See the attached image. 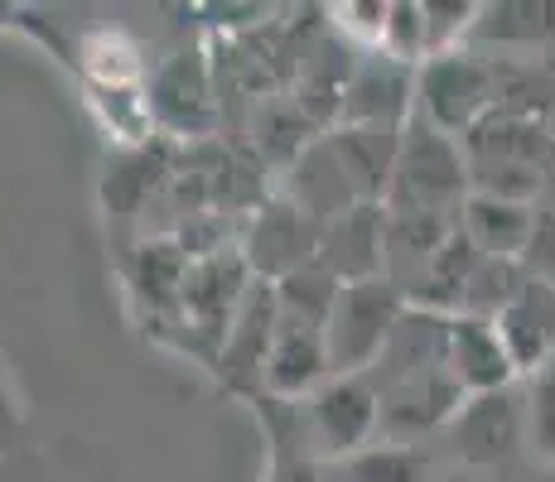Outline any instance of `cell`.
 <instances>
[{
	"label": "cell",
	"instance_id": "obj_1",
	"mask_svg": "<svg viewBox=\"0 0 555 482\" xmlns=\"http://www.w3.org/2000/svg\"><path fill=\"white\" fill-rule=\"evenodd\" d=\"M468 198V159L454 135L435 131L430 121L411 112L401 126L397 165H391V184L382 208L391 212H435V218H459Z\"/></svg>",
	"mask_w": 555,
	"mask_h": 482
},
{
	"label": "cell",
	"instance_id": "obj_2",
	"mask_svg": "<svg viewBox=\"0 0 555 482\" xmlns=\"http://www.w3.org/2000/svg\"><path fill=\"white\" fill-rule=\"evenodd\" d=\"M401 314H405V295L387 275L338 285L328 324H324V348H328L334 377H367L372 362L382 357V348L397 334Z\"/></svg>",
	"mask_w": 555,
	"mask_h": 482
},
{
	"label": "cell",
	"instance_id": "obj_3",
	"mask_svg": "<svg viewBox=\"0 0 555 482\" xmlns=\"http://www.w3.org/2000/svg\"><path fill=\"white\" fill-rule=\"evenodd\" d=\"M498 88L503 82L488 58L468 49L440 53V58H425L415 68V116L430 121L435 131L464 141L498 112Z\"/></svg>",
	"mask_w": 555,
	"mask_h": 482
},
{
	"label": "cell",
	"instance_id": "obj_4",
	"mask_svg": "<svg viewBox=\"0 0 555 482\" xmlns=\"http://www.w3.org/2000/svg\"><path fill=\"white\" fill-rule=\"evenodd\" d=\"M440 434L450 439L459 468L503 473L527 444V391H521V381L488 395H468Z\"/></svg>",
	"mask_w": 555,
	"mask_h": 482
},
{
	"label": "cell",
	"instance_id": "obj_5",
	"mask_svg": "<svg viewBox=\"0 0 555 482\" xmlns=\"http://www.w3.org/2000/svg\"><path fill=\"white\" fill-rule=\"evenodd\" d=\"M300 411L319 464H344L382 439V401L367 377H328L305 395Z\"/></svg>",
	"mask_w": 555,
	"mask_h": 482
},
{
	"label": "cell",
	"instance_id": "obj_6",
	"mask_svg": "<svg viewBox=\"0 0 555 482\" xmlns=\"http://www.w3.org/2000/svg\"><path fill=\"white\" fill-rule=\"evenodd\" d=\"M314 246H319V222L309 218L305 208H295L285 193L266 198L261 208L251 212L247 237H242V261H247L251 281H285V275L314 265Z\"/></svg>",
	"mask_w": 555,
	"mask_h": 482
},
{
	"label": "cell",
	"instance_id": "obj_7",
	"mask_svg": "<svg viewBox=\"0 0 555 482\" xmlns=\"http://www.w3.org/2000/svg\"><path fill=\"white\" fill-rule=\"evenodd\" d=\"M271 338H275V295L266 281H251L237 318H232L218 342V357H212L222 386L237 391L242 401L261 395V367H266V352H271Z\"/></svg>",
	"mask_w": 555,
	"mask_h": 482
},
{
	"label": "cell",
	"instance_id": "obj_8",
	"mask_svg": "<svg viewBox=\"0 0 555 482\" xmlns=\"http://www.w3.org/2000/svg\"><path fill=\"white\" fill-rule=\"evenodd\" d=\"M382 261H387V212H382V203L348 208L319 227L314 265L334 275L338 285L372 281V275H382Z\"/></svg>",
	"mask_w": 555,
	"mask_h": 482
},
{
	"label": "cell",
	"instance_id": "obj_9",
	"mask_svg": "<svg viewBox=\"0 0 555 482\" xmlns=\"http://www.w3.org/2000/svg\"><path fill=\"white\" fill-rule=\"evenodd\" d=\"M415 112V68H401L391 58L362 63L353 78L344 82L338 96V126H382V131H401Z\"/></svg>",
	"mask_w": 555,
	"mask_h": 482
},
{
	"label": "cell",
	"instance_id": "obj_10",
	"mask_svg": "<svg viewBox=\"0 0 555 482\" xmlns=\"http://www.w3.org/2000/svg\"><path fill=\"white\" fill-rule=\"evenodd\" d=\"M444 367H450L454 386L468 395H488L517 386V367H512L503 338H498L493 318L478 314H450V338H444Z\"/></svg>",
	"mask_w": 555,
	"mask_h": 482
},
{
	"label": "cell",
	"instance_id": "obj_11",
	"mask_svg": "<svg viewBox=\"0 0 555 482\" xmlns=\"http://www.w3.org/2000/svg\"><path fill=\"white\" fill-rule=\"evenodd\" d=\"M328 377H334V367H328L324 334L275 318V338H271V352H266V367H261L266 401H305V395L319 391ZM261 395H256V401H261Z\"/></svg>",
	"mask_w": 555,
	"mask_h": 482
},
{
	"label": "cell",
	"instance_id": "obj_12",
	"mask_svg": "<svg viewBox=\"0 0 555 482\" xmlns=\"http://www.w3.org/2000/svg\"><path fill=\"white\" fill-rule=\"evenodd\" d=\"M498 338H503L517 377H531V372L551 367L555 362V289L521 281V289L498 309L493 318Z\"/></svg>",
	"mask_w": 555,
	"mask_h": 482
},
{
	"label": "cell",
	"instance_id": "obj_13",
	"mask_svg": "<svg viewBox=\"0 0 555 482\" xmlns=\"http://www.w3.org/2000/svg\"><path fill=\"white\" fill-rule=\"evenodd\" d=\"M151 121L175 135H208L212 131V82L208 63L198 53H175L151 82Z\"/></svg>",
	"mask_w": 555,
	"mask_h": 482
},
{
	"label": "cell",
	"instance_id": "obj_14",
	"mask_svg": "<svg viewBox=\"0 0 555 482\" xmlns=\"http://www.w3.org/2000/svg\"><path fill=\"white\" fill-rule=\"evenodd\" d=\"M541 212L521 198H498V193L468 188L464 208H459V232L483 261H517L527 251L531 232H537Z\"/></svg>",
	"mask_w": 555,
	"mask_h": 482
},
{
	"label": "cell",
	"instance_id": "obj_15",
	"mask_svg": "<svg viewBox=\"0 0 555 482\" xmlns=\"http://www.w3.org/2000/svg\"><path fill=\"white\" fill-rule=\"evenodd\" d=\"M348 482H435V458L421 444H401V439H377L362 454L344 458Z\"/></svg>",
	"mask_w": 555,
	"mask_h": 482
},
{
	"label": "cell",
	"instance_id": "obj_16",
	"mask_svg": "<svg viewBox=\"0 0 555 482\" xmlns=\"http://www.w3.org/2000/svg\"><path fill=\"white\" fill-rule=\"evenodd\" d=\"M271 295H275V318H281V324H305V328H319V334H324L338 281L328 271H319V265H305V271L275 281Z\"/></svg>",
	"mask_w": 555,
	"mask_h": 482
},
{
	"label": "cell",
	"instance_id": "obj_17",
	"mask_svg": "<svg viewBox=\"0 0 555 482\" xmlns=\"http://www.w3.org/2000/svg\"><path fill=\"white\" fill-rule=\"evenodd\" d=\"M527 448L537 464H555V362L527 377Z\"/></svg>",
	"mask_w": 555,
	"mask_h": 482
},
{
	"label": "cell",
	"instance_id": "obj_18",
	"mask_svg": "<svg viewBox=\"0 0 555 482\" xmlns=\"http://www.w3.org/2000/svg\"><path fill=\"white\" fill-rule=\"evenodd\" d=\"M517 265L527 281L555 289V218H537V232H531L527 251L517 256Z\"/></svg>",
	"mask_w": 555,
	"mask_h": 482
},
{
	"label": "cell",
	"instance_id": "obj_19",
	"mask_svg": "<svg viewBox=\"0 0 555 482\" xmlns=\"http://www.w3.org/2000/svg\"><path fill=\"white\" fill-rule=\"evenodd\" d=\"M334 15H338V29H344V35H353V39H362V44L377 49L382 19H387V0H367V5H338Z\"/></svg>",
	"mask_w": 555,
	"mask_h": 482
},
{
	"label": "cell",
	"instance_id": "obj_20",
	"mask_svg": "<svg viewBox=\"0 0 555 482\" xmlns=\"http://www.w3.org/2000/svg\"><path fill=\"white\" fill-rule=\"evenodd\" d=\"M319 458H266L261 482H324Z\"/></svg>",
	"mask_w": 555,
	"mask_h": 482
},
{
	"label": "cell",
	"instance_id": "obj_21",
	"mask_svg": "<svg viewBox=\"0 0 555 482\" xmlns=\"http://www.w3.org/2000/svg\"><path fill=\"white\" fill-rule=\"evenodd\" d=\"M435 482H503L498 473H474V468H450V473H435Z\"/></svg>",
	"mask_w": 555,
	"mask_h": 482
},
{
	"label": "cell",
	"instance_id": "obj_22",
	"mask_svg": "<svg viewBox=\"0 0 555 482\" xmlns=\"http://www.w3.org/2000/svg\"><path fill=\"white\" fill-rule=\"evenodd\" d=\"M517 482H555V464H537V468H527Z\"/></svg>",
	"mask_w": 555,
	"mask_h": 482
}]
</instances>
